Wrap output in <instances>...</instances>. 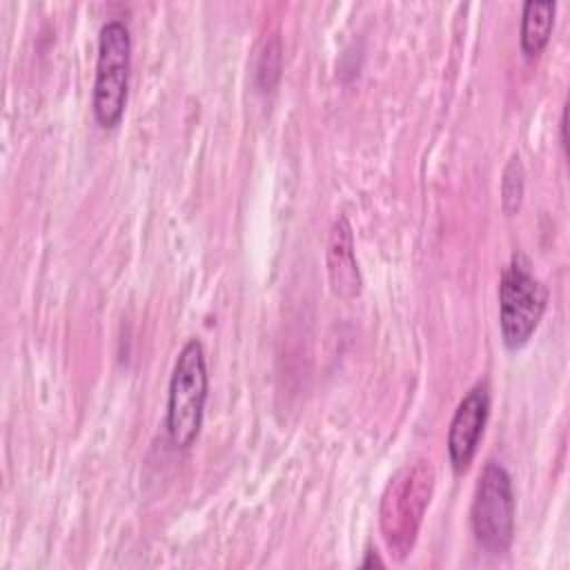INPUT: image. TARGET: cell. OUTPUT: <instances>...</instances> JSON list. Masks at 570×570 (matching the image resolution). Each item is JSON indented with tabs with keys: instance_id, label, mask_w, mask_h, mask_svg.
I'll list each match as a JSON object with an SVG mask.
<instances>
[{
	"instance_id": "6da1fadb",
	"label": "cell",
	"mask_w": 570,
	"mask_h": 570,
	"mask_svg": "<svg viewBox=\"0 0 570 570\" xmlns=\"http://www.w3.org/2000/svg\"><path fill=\"white\" fill-rule=\"evenodd\" d=\"M209 392V374L205 347L198 338H189L176 356L167 390V434L174 448L187 450L200 434L205 401Z\"/></svg>"
},
{
	"instance_id": "7a4b0ae2",
	"label": "cell",
	"mask_w": 570,
	"mask_h": 570,
	"mask_svg": "<svg viewBox=\"0 0 570 570\" xmlns=\"http://www.w3.org/2000/svg\"><path fill=\"white\" fill-rule=\"evenodd\" d=\"M131 71V33L122 20H107L98 33L96 80L91 107L100 127H116L122 120Z\"/></svg>"
},
{
	"instance_id": "3957f363",
	"label": "cell",
	"mask_w": 570,
	"mask_h": 570,
	"mask_svg": "<svg viewBox=\"0 0 570 570\" xmlns=\"http://www.w3.org/2000/svg\"><path fill=\"white\" fill-rule=\"evenodd\" d=\"M548 289L530 272L528 261L514 254L499 285V327L508 350L523 347L546 312Z\"/></svg>"
},
{
	"instance_id": "277c9868",
	"label": "cell",
	"mask_w": 570,
	"mask_h": 570,
	"mask_svg": "<svg viewBox=\"0 0 570 570\" xmlns=\"http://www.w3.org/2000/svg\"><path fill=\"white\" fill-rule=\"evenodd\" d=\"M514 508L508 470L497 461H488L479 476L470 510L472 532L481 548L492 554L508 552L514 537Z\"/></svg>"
},
{
	"instance_id": "5b68a950",
	"label": "cell",
	"mask_w": 570,
	"mask_h": 570,
	"mask_svg": "<svg viewBox=\"0 0 570 570\" xmlns=\"http://www.w3.org/2000/svg\"><path fill=\"white\" fill-rule=\"evenodd\" d=\"M432 472L425 461L421 465L405 468L390 485L383 497V532L390 548H399L401 554L412 548L419 521L425 505L430 503Z\"/></svg>"
},
{
	"instance_id": "8992f818",
	"label": "cell",
	"mask_w": 570,
	"mask_h": 570,
	"mask_svg": "<svg viewBox=\"0 0 570 570\" xmlns=\"http://www.w3.org/2000/svg\"><path fill=\"white\" fill-rule=\"evenodd\" d=\"M490 414V392L485 383H476L456 405L448 430V454L454 472L468 470L474 459L479 439Z\"/></svg>"
},
{
	"instance_id": "52a82bcc",
	"label": "cell",
	"mask_w": 570,
	"mask_h": 570,
	"mask_svg": "<svg viewBox=\"0 0 570 570\" xmlns=\"http://www.w3.org/2000/svg\"><path fill=\"white\" fill-rule=\"evenodd\" d=\"M327 272L336 296L354 298L361 292V272L354 256V236L345 216H338L330 229Z\"/></svg>"
},
{
	"instance_id": "ba28073f",
	"label": "cell",
	"mask_w": 570,
	"mask_h": 570,
	"mask_svg": "<svg viewBox=\"0 0 570 570\" xmlns=\"http://www.w3.org/2000/svg\"><path fill=\"white\" fill-rule=\"evenodd\" d=\"M554 0H528L521 9V49L525 56H539L554 27Z\"/></svg>"
},
{
	"instance_id": "9c48e42d",
	"label": "cell",
	"mask_w": 570,
	"mask_h": 570,
	"mask_svg": "<svg viewBox=\"0 0 570 570\" xmlns=\"http://www.w3.org/2000/svg\"><path fill=\"white\" fill-rule=\"evenodd\" d=\"M523 165L519 154H512L501 178V196H503V209L508 214L517 212L523 198Z\"/></svg>"
},
{
	"instance_id": "30bf717a",
	"label": "cell",
	"mask_w": 570,
	"mask_h": 570,
	"mask_svg": "<svg viewBox=\"0 0 570 570\" xmlns=\"http://www.w3.org/2000/svg\"><path fill=\"white\" fill-rule=\"evenodd\" d=\"M561 145L563 149L568 147V136H566V129H568V107H563V114H561Z\"/></svg>"
},
{
	"instance_id": "8fae6325",
	"label": "cell",
	"mask_w": 570,
	"mask_h": 570,
	"mask_svg": "<svg viewBox=\"0 0 570 570\" xmlns=\"http://www.w3.org/2000/svg\"><path fill=\"white\" fill-rule=\"evenodd\" d=\"M367 566H383V561L379 559V554H374V552H367V559L363 561V568H367Z\"/></svg>"
}]
</instances>
